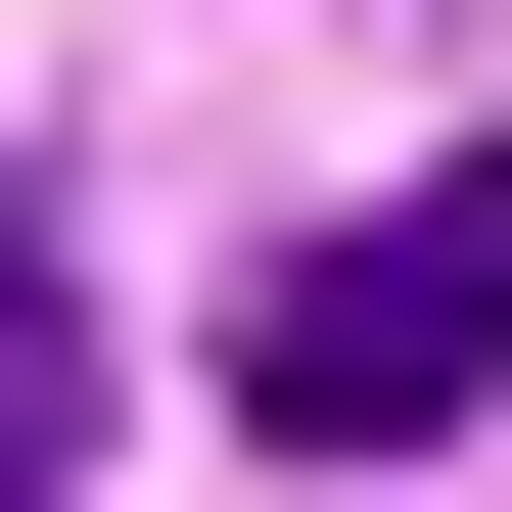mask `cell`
I'll list each match as a JSON object with an SVG mask.
<instances>
[{"label": "cell", "mask_w": 512, "mask_h": 512, "mask_svg": "<svg viewBox=\"0 0 512 512\" xmlns=\"http://www.w3.org/2000/svg\"><path fill=\"white\" fill-rule=\"evenodd\" d=\"M94 419H140V326H94V233L0 187V512H94Z\"/></svg>", "instance_id": "2"}, {"label": "cell", "mask_w": 512, "mask_h": 512, "mask_svg": "<svg viewBox=\"0 0 512 512\" xmlns=\"http://www.w3.org/2000/svg\"><path fill=\"white\" fill-rule=\"evenodd\" d=\"M466 373H512V187H466V140H419V187H326L280 280H233V419H280V466H419Z\"/></svg>", "instance_id": "1"}]
</instances>
